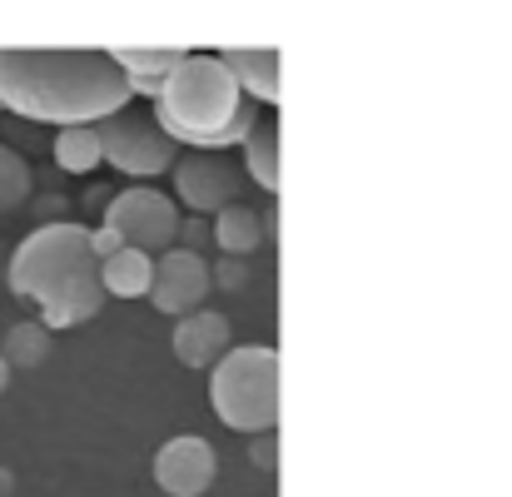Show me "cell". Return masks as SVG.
I'll return each instance as SVG.
<instances>
[{"label":"cell","instance_id":"cell-1","mask_svg":"<svg viewBox=\"0 0 512 497\" xmlns=\"http://www.w3.org/2000/svg\"><path fill=\"white\" fill-rule=\"evenodd\" d=\"M135 105L110 50H0V110L30 125H100Z\"/></svg>","mask_w":512,"mask_h":497},{"label":"cell","instance_id":"cell-2","mask_svg":"<svg viewBox=\"0 0 512 497\" xmlns=\"http://www.w3.org/2000/svg\"><path fill=\"white\" fill-rule=\"evenodd\" d=\"M5 284L15 299L40 309V324L50 333L90 324L110 299L100 284V259L90 249V229L75 219L35 224L15 244V254L5 264Z\"/></svg>","mask_w":512,"mask_h":497},{"label":"cell","instance_id":"cell-3","mask_svg":"<svg viewBox=\"0 0 512 497\" xmlns=\"http://www.w3.org/2000/svg\"><path fill=\"white\" fill-rule=\"evenodd\" d=\"M155 120L170 130L174 145L189 150H234L249 140L259 110L244 100L239 80L229 75V65L219 55H199L184 50L170 80L155 95Z\"/></svg>","mask_w":512,"mask_h":497},{"label":"cell","instance_id":"cell-4","mask_svg":"<svg viewBox=\"0 0 512 497\" xmlns=\"http://www.w3.org/2000/svg\"><path fill=\"white\" fill-rule=\"evenodd\" d=\"M209 403L234 433H279V348L234 343L209 373Z\"/></svg>","mask_w":512,"mask_h":497},{"label":"cell","instance_id":"cell-5","mask_svg":"<svg viewBox=\"0 0 512 497\" xmlns=\"http://www.w3.org/2000/svg\"><path fill=\"white\" fill-rule=\"evenodd\" d=\"M95 130H100V145H105V165H115L120 174H130L140 184L160 179L165 169L179 165V145L170 140V130L155 120V110L130 105V110L100 120Z\"/></svg>","mask_w":512,"mask_h":497},{"label":"cell","instance_id":"cell-6","mask_svg":"<svg viewBox=\"0 0 512 497\" xmlns=\"http://www.w3.org/2000/svg\"><path fill=\"white\" fill-rule=\"evenodd\" d=\"M179 224H184L179 204L170 194H160L155 184H130V189L110 194V204H105V229H115L130 249H145L155 259L179 244Z\"/></svg>","mask_w":512,"mask_h":497},{"label":"cell","instance_id":"cell-7","mask_svg":"<svg viewBox=\"0 0 512 497\" xmlns=\"http://www.w3.org/2000/svg\"><path fill=\"white\" fill-rule=\"evenodd\" d=\"M174 204H184L189 214H224L229 204H239V169L229 165V155L219 150H189L174 165Z\"/></svg>","mask_w":512,"mask_h":497},{"label":"cell","instance_id":"cell-8","mask_svg":"<svg viewBox=\"0 0 512 497\" xmlns=\"http://www.w3.org/2000/svg\"><path fill=\"white\" fill-rule=\"evenodd\" d=\"M214 289V269L204 264V254L194 249H179L174 244L170 254L155 259V284H150V304L170 319H184V314H199L204 299Z\"/></svg>","mask_w":512,"mask_h":497},{"label":"cell","instance_id":"cell-9","mask_svg":"<svg viewBox=\"0 0 512 497\" xmlns=\"http://www.w3.org/2000/svg\"><path fill=\"white\" fill-rule=\"evenodd\" d=\"M219 478V458L199 433H174L155 453V488L165 497H204Z\"/></svg>","mask_w":512,"mask_h":497},{"label":"cell","instance_id":"cell-10","mask_svg":"<svg viewBox=\"0 0 512 497\" xmlns=\"http://www.w3.org/2000/svg\"><path fill=\"white\" fill-rule=\"evenodd\" d=\"M174 358L184 363V368H209L214 373V363L234 348V338H229V319L224 314H214V309H199V314H184V319H174Z\"/></svg>","mask_w":512,"mask_h":497},{"label":"cell","instance_id":"cell-11","mask_svg":"<svg viewBox=\"0 0 512 497\" xmlns=\"http://www.w3.org/2000/svg\"><path fill=\"white\" fill-rule=\"evenodd\" d=\"M219 60L229 65V75L239 80L244 100L259 105H279V50H219Z\"/></svg>","mask_w":512,"mask_h":497},{"label":"cell","instance_id":"cell-12","mask_svg":"<svg viewBox=\"0 0 512 497\" xmlns=\"http://www.w3.org/2000/svg\"><path fill=\"white\" fill-rule=\"evenodd\" d=\"M100 284H105L110 299H150V284H155V254L125 244L115 259L100 264Z\"/></svg>","mask_w":512,"mask_h":497},{"label":"cell","instance_id":"cell-13","mask_svg":"<svg viewBox=\"0 0 512 497\" xmlns=\"http://www.w3.org/2000/svg\"><path fill=\"white\" fill-rule=\"evenodd\" d=\"M244 150V169L249 179L264 189V194H279V120L274 115H259L249 140L239 145Z\"/></svg>","mask_w":512,"mask_h":497},{"label":"cell","instance_id":"cell-14","mask_svg":"<svg viewBox=\"0 0 512 497\" xmlns=\"http://www.w3.org/2000/svg\"><path fill=\"white\" fill-rule=\"evenodd\" d=\"M214 244H219L229 259H249V254L264 244V219H259V209L229 204L224 214H214Z\"/></svg>","mask_w":512,"mask_h":497},{"label":"cell","instance_id":"cell-15","mask_svg":"<svg viewBox=\"0 0 512 497\" xmlns=\"http://www.w3.org/2000/svg\"><path fill=\"white\" fill-rule=\"evenodd\" d=\"M110 55H115V65L125 70V80L135 85V95H150V100H155L184 50H110Z\"/></svg>","mask_w":512,"mask_h":497},{"label":"cell","instance_id":"cell-16","mask_svg":"<svg viewBox=\"0 0 512 497\" xmlns=\"http://www.w3.org/2000/svg\"><path fill=\"white\" fill-rule=\"evenodd\" d=\"M50 155H55V165L65 169V174H90L95 165H105V145H100V130H95V125L55 130Z\"/></svg>","mask_w":512,"mask_h":497},{"label":"cell","instance_id":"cell-17","mask_svg":"<svg viewBox=\"0 0 512 497\" xmlns=\"http://www.w3.org/2000/svg\"><path fill=\"white\" fill-rule=\"evenodd\" d=\"M0 353H5L10 368H40L50 358V329L40 319H20V324H10Z\"/></svg>","mask_w":512,"mask_h":497},{"label":"cell","instance_id":"cell-18","mask_svg":"<svg viewBox=\"0 0 512 497\" xmlns=\"http://www.w3.org/2000/svg\"><path fill=\"white\" fill-rule=\"evenodd\" d=\"M30 189H35L30 160H25L15 145H5V140H0V219H5V214H15V209H25Z\"/></svg>","mask_w":512,"mask_h":497},{"label":"cell","instance_id":"cell-19","mask_svg":"<svg viewBox=\"0 0 512 497\" xmlns=\"http://www.w3.org/2000/svg\"><path fill=\"white\" fill-rule=\"evenodd\" d=\"M244 284H249V264L224 254V259L214 264V289H229V294H234V289H244Z\"/></svg>","mask_w":512,"mask_h":497},{"label":"cell","instance_id":"cell-20","mask_svg":"<svg viewBox=\"0 0 512 497\" xmlns=\"http://www.w3.org/2000/svg\"><path fill=\"white\" fill-rule=\"evenodd\" d=\"M249 458H254L264 473H274V468H279V433H259V438H249Z\"/></svg>","mask_w":512,"mask_h":497},{"label":"cell","instance_id":"cell-21","mask_svg":"<svg viewBox=\"0 0 512 497\" xmlns=\"http://www.w3.org/2000/svg\"><path fill=\"white\" fill-rule=\"evenodd\" d=\"M90 249H95V259L105 264V259H115V254L125 249V239H120L115 229H105V224H100V229H90Z\"/></svg>","mask_w":512,"mask_h":497},{"label":"cell","instance_id":"cell-22","mask_svg":"<svg viewBox=\"0 0 512 497\" xmlns=\"http://www.w3.org/2000/svg\"><path fill=\"white\" fill-rule=\"evenodd\" d=\"M204 239H214V229H204V219H199V214H189V219L179 224V249H194V254H199V244H204Z\"/></svg>","mask_w":512,"mask_h":497},{"label":"cell","instance_id":"cell-23","mask_svg":"<svg viewBox=\"0 0 512 497\" xmlns=\"http://www.w3.org/2000/svg\"><path fill=\"white\" fill-rule=\"evenodd\" d=\"M5 383H10V363H5V353H0V393H5Z\"/></svg>","mask_w":512,"mask_h":497}]
</instances>
